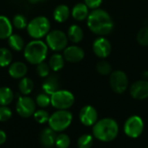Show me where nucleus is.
I'll return each mask as SVG.
<instances>
[{"mask_svg":"<svg viewBox=\"0 0 148 148\" xmlns=\"http://www.w3.org/2000/svg\"><path fill=\"white\" fill-rule=\"evenodd\" d=\"M12 117V111L8 106H0V122L8 121Z\"/></svg>","mask_w":148,"mask_h":148,"instance_id":"f704fd0d","label":"nucleus"},{"mask_svg":"<svg viewBox=\"0 0 148 148\" xmlns=\"http://www.w3.org/2000/svg\"><path fill=\"white\" fill-rule=\"evenodd\" d=\"M40 1H43V0H29V2L31 3H38Z\"/></svg>","mask_w":148,"mask_h":148,"instance_id":"4c0bfd02","label":"nucleus"},{"mask_svg":"<svg viewBox=\"0 0 148 148\" xmlns=\"http://www.w3.org/2000/svg\"><path fill=\"white\" fill-rule=\"evenodd\" d=\"M130 95L135 100H145L148 98V82L140 80L135 82L130 88Z\"/></svg>","mask_w":148,"mask_h":148,"instance_id":"ddd939ff","label":"nucleus"},{"mask_svg":"<svg viewBox=\"0 0 148 148\" xmlns=\"http://www.w3.org/2000/svg\"><path fill=\"white\" fill-rule=\"evenodd\" d=\"M49 69H50L49 65L45 63L44 62H42L36 65V73L40 77L46 78L47 76H49Z\"/></svg>","mask_w":148,"mask_h":148,"instance_id":"72a5a7b5","label":"nucleus"},{"mask_svg":"<svg viewBox=\"0 0 148 148\" xmlns=\"http://www.w3.org/2000/svg\"><path fill=\"white\" fill-rule=\"evenodd\" d=\"M79 119L81 122L87 127L94 126L98 120V114L96 109L92 106L83 107L79 114Z\"/></svg>","mask_w":148,"mask_h":148,"instance_id":"f8f14e48","label":"nucleus"},{"mask_svg":"<svg viewBox=\"0 0 148 148\" xmlns=\"http://www.w3.org/2000/svg\"><path fill=\"white\" fill-rule=\"evenodd\" d=\"M51 105L57 110H68L75 103L74 95L64 89H59L50 95Z\"/></svg>","mask_w":148,"mask_h":148,"instance_id":"423d86ee","label":"nucleus"},{"mask_svg":"<svg viewBox=\"0 0 148 148\" xmlns=\"http://www.w3.org/2000/svg\"><path fill=\"white\" fill-rule=\"evenodd\" d=\"M70 145V138L65 134H60L56 136L55 146L56 148H69Z\"/></svg>","mask_w":148,"mask_h":148,"instance_id":"c756f323","label":"nucleus"},{"mask_svg":"<svg viewBox=\"0 0 148 148\" xmlns=\"http://www.w3.org/2000/svg\"><path fill=\"white\" fill-rule=\"evenodd\" d=\"M96 70L99 74L102 75H108L112 72V67L108 62L101 61L96 65Z\"/></svg>","mask_w":148,"mask_h":148,"instance_id":"2f4dec72","label":"nucleus"},{"mask_svg":"<svg viewBox=\"0 0 148 148\" xmlns=\"http://www.w3.org/2000/svg\"><path fill=\"white\" fill-rule=\"evenodd\" d=\"M18 88L22 95H29L34 89V82L29 77H23L20 79L18 83Z\"/></svg>","mask_w":148,"mask_h":148,"instance_id":"5701e85b","label":"nucleus"},{"mask_svg":"<svg viewBox=\"0 0 148 148\" xmlns=\"http://www.w3.org/2000/svg\"><path fill=\"white\" fill-rule=\"evenodd\" d=\"M12 24L4 16H0V39H8L12 35Z\"/></svg>","mask_w":148,"mask_h":148,"instance_id":"6ab92c4d","label":"nucleus"},{"mask_svg":"<svg viewBox=\"0 0 148 148\" xmlns=\"http://www.w3.org/2000/svg\"><path fill=\"white\" fill-rule=\"evenodd\" d=\"M35 101H36V106H38L41 108H45L51 104L50 95H49L45 93H41L36 95Z\"/></svg>","mask_w":148,"mask_h":148,"instance_id":"cd10ccee","label":"nucleus"},{"mask_svg":"<svg viewBox=\"0 0 148 148\" xmlns=\"http://www.w3.org/2000/svg\"><path fill=\"white\" fill-rule=\"evenodd\" d=\"M59 88H60V83H59V80L56 75L47 76L42 83V86L43 93H45L49 95H51L55 92L59 90L60 89Z\"/></svg>","mask_w":148,"mask_h":148,"instance_id":"f3484780","label":"nucleus"},{"mask_svg":"<svg viewBox=\"0 0 148 148\" xmlns=\"http://www.w3.org/2000/svg\"><path fill=\"white\" fill-rule=\"evenodd\" d=\"M36 110V101L28 95H21L17 98L16 103V112L23 118H29L33 116Z\"/></svg>","mask_w":148,"mask_h":148,"instance_id":"6e6552de","label":"nucleus"},{"mask_svg":"<svg viewBox=\"0 0 148 148\" xmlns=\"http://www.w3.org/2000/svg\"><path fill=\"white\" fill-rule=\"evenodd\" d=\"M56 136V133L49 127L42 130L39 136V140L43 147L52 148L55 146Z\"/></svg>","mask_w":148,"mask_h":148,"instance_id":"2eb2a0df","label":"nucleus"},{"mask_svg":"<svg viewBox=\"0 0 148 148\" xmlns=\"http://www.w3.org/2000/svg\"><path fill=\"white\" fill-rule=\"evenodd\" d=\"M119 133V126L117 122L111 118H104L97 122L93 127L94 137L103 142L114 140Z\"/></svg>","mask_w":148,"mask_h":148,"instance_id":"f03ea898","label":"nucleus"},{"mask_svg":"<svg viewBox=\"0 0 148 148\" xmlns=\"http://www.w3.org/2000/svg\"><path fill=\"white\" fill-rule=\"evenodd\" d=\"M147 148H148V147H147Z\"/></svg>","mask_w":148,"mask_h":148,"instance_id":"58836bf2","label":"nucleus"},{"mask_svg":"<svg viewBox=\"0 0 148 148\" xmlns=\"http://www.w3.org/2000/svg\"><path fill=\"white\" fill-rule=\"evenodd\" d=\"M50 114H49L48 111H46L43 108H40V109H36L33 114V117L35 119V121L38 123V124H45L48 123L49 119Z\"/></svg>","mask_w":148,"mask_h":148,"instance_id":"bb28decb","label":"nucleus"},{"mask_svg":"<svg viewBox=\"0 0 148 148\" xmlns=\"http://www.w3.org/2000/svg\"><path fill=\"white\" fill-rule=\"evenodd\" d=\"M137 42L141 46H148V27L140 29L137 34Z\"/></svg>","mask_w":148,"mask_h":148,"instance_id":"473e14b6","label":"nucleus"},{"mask_svg":"<svg viewBox=\"0 0 148 148\" xmlns=\"http://www.w3.org/2000/svg\"><path fill=\"white\" fill-rule=\"evenodd\" d=\"M12 23H13V26L18 29H23L28 25L26 17L21 14H17L13 17Z\"/></svg>","mask_w":148,"mask_h":148,"instance_id":"7c9ffc66","label":"nucleus"},{"mask_svg":"<svg viewBox=\"0 0 148 148\" xmlns=\"http://www.w3.org/2000/svg\"><path fill=\"white\" fill-rule=\"evenodd\" d=\"M102 3V0H84V3L89 8V9H98Z\"/></svg>","mask_w":148,"mask_h":148,"instance_id":"c9c22d12","label":"nucleus"},{"mask_svg":"<svg viewBox=\"0 0 148 148\" xmlns=\"http://www.w3.org/2000/svg\"><path fill=\"white\" fill-rule=\"evenodd\" d=\"M110 86L114 92L123 94L128 87V78L121 70L114 71L110 75Z\"/></svg>","mask_w":148,"mask_h":148,"instance_id":"9d476101","label":"nucleus"},{"mask_svg":"<svg viewBox=\"0 0 148 148\" xmlns=\"http://www.w3.org/2000/svg\"><path fill=\"white\" fill-rule=\"evenodd\" d=\"M8 44L10 49L15 51H21L24 49V41L22 36L17 34H12L8 38Z\"/></svg>","mask_w":148,"mask_h":148,"instance_id":"b1692460","label":"nucleus"},{"mask_svg":"<svg viewBox=\"0 0 148 148\" xmlns=\"http://www.w3.org/2000/svg\"><path fill=\"white\" fill-rule=\"evenodd\" d=\"M73 115L69 110H56L50 114L48 124L56 133L66 130L72 123Z\"/></svg>","mask_w":148,"mask_h":148,"instance_id":"20e7f679","label":"nucleus"},{"mask_svg":"<svg viewBox=\"0 0 148 148\" xmlns=\"http://www.w3.org/2000/svg\"><path fill=\"white\" fill-rule=\"evenodd\" d=\"M6 140H7V134H6V133L3 130L0 129V146L3 145L6 142Z\"/></svg>","mask_w":148,"mask_h":148,"instance_id":"e433bc0d","label":"nucleus"},{"mask_svg":"<svg viewBox=\"0 0 148 148\" xmlns=\"http://www.w3.org/2000/svg\"><path fill=\"white\" fill-rule=\"evenodd\" d=\"M68 38L74 43H78L83 39V30L79 25L72 24L68 29Z\"/></svg>","mask_w":148,"mask_h":148,"instance_id":"412c9836","label":"nucleus"},{"mask_svg":"<svg viewBox=\"0 0 148 148\" xmlns=\"http://www.w3.org/2000/svg\"><path fill=\"white\" fill-rule=\"evenodd\" d=\"M8 72L9 75L14 79H22L25 77L28 72V67L24 62H15L10 65Z\"/></svg>","mask_w":148,"mask_h":148,"instance_id":"dca6fc26","label":"nucleus"},{"mask_svg":"<svg viewBox=\"0 0 148 148\" xmlns=\"http://www.w3.org/2000/svg\"><path fill=\"white\" fill-rule=\"evenodd\" d=\"M14 100V93L8 87L0 88V106H9Z\"/></svg>","mask_w":148,"mask_h":148,"instance_id":"4be33fe9","label":"nucleus"},{"mask_svg":"<svg viewBox=\"0 0 148 148\" xmlns=\"http://www.w3.org/2000/svg\"><path fill=\"white\" fill-rule=\"evenodd\" d=\"M64 57L60 54H54L53 56H51L49 61L50 69H52L55 72L61 70L64 66Z\"/></svg>","mask_w":148,"mask_h":148,"instance_id":"393cba45","label":"nucleus"},{"mask_svg":"<svg viewBox=\"0 0 148 148\" xmlns=\"http://www.w3.org/2000/svg\"><path fill=\"white\" fill-rule=\"evenodd\" d=\"M70 15L69 8L65 4L58 5L54 10V19L58 23H63L68 20Z\"/></svg>","mask_w":148,"mask_h":148,"instance_id":"aec40b11","label":"nucleus"},{"mask_svg":"<svg viewBox=\"0 0 148 148\" xmlns=\"http://www.w3.org/2000/svg\"><path fill=\"white\" fill-rule=\"evenodd\" d=\"M88 7L83 3H76L72 9V16L77 21L85 20L86 18H88Z\"/></svg>","mask_w":148,"mask_h":148,"instance_id":"a211bd4d","label":"nucleus"},{"mask_svg":"<svg viewBox=\"0 0 148 148\" xmlns=\"http://www.w3.org/2000/svg\"><path fill=\"white\" fill-rule=\"evenodd\" d=\"M68 36L62 30L55 29L49 31L46 36L47 45L54 51H61L67 48Z\"/></svg>","mask_w":148,"mask_h":148,"instance_id":"0eeeda50","label":"nucleus"},{"mask_svg":"<svg viewBox=\"0 0 148 148\" xmlns=\"http://www.w3.org/2000/svg\"><path fill=\"white\" fill-rule=\"evenodd\" d=\"M88 29L98 36H106L114 29V21L111 16L102 9H95L91 11L87 18Z\"/></svg>","mask_w":148,"mask_h":148,"instance_id":"f257e3e1","label":"nucleus"},{"mask_svg":"<svg viewBox=\"0 0 148 148\" xmlns=\"http://www.w3.org/2000/svg\"><path fill=\"white\" fill-rule=\"evenodd\" d=\"M85 53L84 50L75 45L67 47L63 51V57L64 59L72 63H76L81 62L84 58Z\"/></svg>","mask_w":148,"mask_h":148,"instance_id":"4468645a","label":"nucleus"},{"mask_svg":"<svg viewBox=\"0 0 148 148\" xmlns=\"http://www.w3.org/2000/svg\"><path fill=\"white\" fill-rule=\"evenodd\" d=\"M94 138L90 134H83L79 137L77 140V147L79 148H90L93 146Z\"/></svg>","mask_w":148,"mask_h":148,"instance_id":"c85d7f7f","label":"nucleus"},{"mask_svg":"<svg viewBox=\"0 0 148 148\" xmlns=\"http://www.w3.org/2000/svg\"><path fill=\"white\" fill-rule=\"evenodd\" d=\"M12 54L6 48H0V67L4 68L11 64Z\"/></svg>","mask_w":148,"mask_h":148,"instance_id":"a878e982","label":"nucleus"},{"mask_svg":"<svg viewBox=\"0 0 148 148\" xmlns=\"http://www.w3.org/2000/svg\"><path fill=\"white\" fill-rule=\"evenodd\" d=\"M50 29L49 20L42 16L33 18L27 25L28 34L34 39L39 40L40 38L48 35Z\"/></svg>","mask_w":148,"mask_h":148,"instance_id":"39448f33","label":"nucleus"},{"mask_svg":"<svg viewBox=\"0 0 148 148\" xmlns=\"http://www.w3.org/2000/svg\"><path fill=\"white\" fill-rule=\"evenodd\" d=\"M48 54V45L41 40L29 42L23 49L25 60L30 64H39L44 62Z\"/></svg>","mask_w":148,"mask_h":148,"instance_id":"7ed1b4c3","label":"nucleus"},{"mask_svg":"<svg viewBox=\"0 0 148 148\" xmlns=\"http://www.w3.org/2000/svg\"><path fill=\"white\" fill-rule=\"evenodd\" d=\"M93 51L97 57L102 59L107 58L112 51L111 43L107 38L101 36L95 40L93 43Z\"/></svg>","mask_w":148,"mask_h":148,"instance_id":"9b49d317","label":"nucleus"},{"mask_svg":"<svg viewBox=\"0 0 148 148\" xmlns=\"http://www.w3.org/2000/svg\"><path fill=\"white\" fill-rule=\"evenodd\" d=\"M144 130V122L140 116L133 115L129 117L124 125V132L125 134L133 139L138 138L141 135Z\"/></svg>","mask_w":148,"mask_h":148,"instance_id":"1a4fd4ad","label":"nucleus"}]
</instances>
